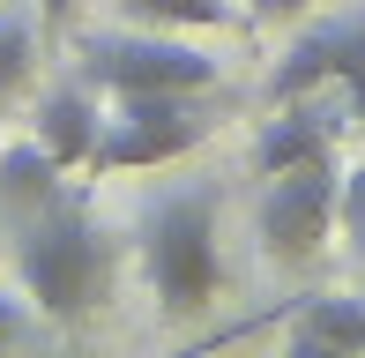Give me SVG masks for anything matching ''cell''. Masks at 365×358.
I'll return each instance as SVG.
<instances>
[{"label":"cell","instance_id":"obj_17","mask_svg":"<svg viewBox=\"0 0 365 358\" xmlns=\"http://www.w3.org/2000/svg\"><path fill=\"white\" fill-rule=\"evenodd\" d=\"M351 239H358V254H365V232H351Z\"/></svg>","mask_w":365,"mask_h":358},{"label":"cell","instance_id":"obj_9","mask_svg":"<svg viewBox=\"0 0 365 358\" xmlns=\"http://www.w3.org/2000/svg\"><path fill=\"white\" fill-rule=\"evenodd\" d=\"M328 127H336L328 105H313V97L298 105V97H284V120H269V135H261V150H254L261 179L284 172V165H306V157H328Z\"/></svg>","mask_w":365,"mask_h":358},{"label":"cell","instance_id":"obj_6","mask_svg":"<svg viewBox=\"0 0 365 358\" xmlns=\"http://www.w3.org/2000/svg\"><path fill=\"white\" fill-rule=\"evenodd\" d=\"M321 83H343V120L365 127V23H328V30H313V38H298L291 60L276 68L269 97L284 105V97H306Z\"/></svg>","mask_w":365,"mask_h":358},{"label":"cell","instance_id":"obj_15","mask_svg":"<svg viewBox=\"0 0 365 358\" xmlns=\"http://www.w3.org/2000/svg\"><path fill=\"white\" fill-rule=\"evenodd\" d=\"M306 0H254V15H298Z\"/></svg>","mask_w":365,"mask_h":358},{"label":"cell","instance_id":"obj_16","mask_svg":"<svg viewBox=\"0 0 365 358\" xmlns=\"http://www.w3.org/2000/svg\"><path fill=\"white\" fill-rule=\"evenodd\" d=\"M38 8H45V15H68V0H38Z\"/></svg>","mask_w":365,"mask_h":358},{"label":"cell","instance_id":"obj_11","mask_svg":"<svg viewBox=\"0 0 365 358\" xmlns=\"http://www.w3.org/2000/svg\"><path fill=\"white\" fill-rule=\"evenodd\" d=\"M142 30H231V0H120Z\"/></svg>","mask_w":365,"mask_h":358},{"label":"cell","instance_id":"obj_4","mask_svg":"<svg viewBox=\"0 0 365 358\" xmlns=\"http://www.w3.org/2000/svg\"><path fill=\"white\" fill-rule=\"evenodd\" d=\"M202 135H209V120L187 97H120L97 120V142H90V165L82 172H149V165L187 157Z\"/></svg>","mask_w":365,"mask_h":358},{"label":"cell","instance_id":"obj_5","mask_svg":"<svg viewBox=\"0 0 365 358\" xmlns=\"http://www.w3.org/2000/svg\"><path fill=\"white\" fill-rule=\"evenodd\" d=\"M254 224H261L269 262H306V254H321V239L336 232V165H328V157H306V165L269 172V194H261Z\"/></svg>","mask_w":365,"mask_h":358},{"label":"cell","instance_id":"obj_14","mask_svg":"<svg viewBox=\"0 0 365 358\" xmlns=\"http://www.w3.org/2000/svg\"><path fill=\"white\" fill-rule=\"evenodd\" d=\"M15 336H23V306L0 291V344H15Z\"/></svg>","mask_w":365,"mask_h":358},{"label":"cell","instance_id":"obj_10","mask_svg":"<svg viewBox=\"0 0 365 358\" xmlns=\"http://www.w3.org/2000/svg\"><path fill=\"white\" fill-rule=\"evenodd\" d=\"M298 351H365V299H306L298 314Z\"/></svg>","mask_w":365,"mask_h":358},{"label":"cell","instance_id":"obj_3","mask_svg":"<svg viewBox=\"0 0 365 358\" xmlns=\"http://www.w3.org/2000/svg\"><path fill=\"white\" fill-rule=\"evenodd\" d=\"M75 53L82 75L112 97H202L224 75L202 45H187V30H90Z\"/></svg>","mask_w":365,"mask_h":358},{"label":"cell","instance_id":"obj_13","mask_svg":"<svg viewBox=\"0 0 365 358\" xmlns=\"http://www.w3.org/2000/svg\"><path fill=\"white\" fill-rule=\"evenodd\" d=\"M336 224H351V232H365V165L336 172Z\"/></svg>","mask_w":365,"mask_h":358},{"label":"cell","instance_id":"obj_12","mask_svg":"<svg viewBox=\"0 0 365 358\" xmlns=\"http://www.w3.org/2000/svg\"><path fill=\"white\" fill-rule=\"evenodd\" d=\"M30 68H38V38H30V23L0 15V97L23 90V83H30Z\"/></svg>","mask_w":365,"mask_h":358},{"label":"cell","instance_id":"obj_2","mask_svg":"<svg viewBox=\"0 0 365 358\" xmlns=\"http://www.w3.org/2000/svg\"><path fill=\"white\" fill-rule=\"evenodd\" d=\"M142 276L164 314H194L217 299L224 262H217V194H164L142 217Z\"/></svg>","mask_w":365,"mask_h":358},{"label":"cell","instance_id":"obj_8","mask_svg":"<svg viewBox=\"0 0 365 358\" xmlns=\"http://www.w3.org/2000/svg\"><path fill=\"white\" fill-rule=\"evenodd\" d=\"M97 120H105V112L90 105V90H53V97L38 105V135H30V142H38L60 172H75V165H90Z\"/></svg>","mask_w":365,"mask_h":358},{"label":"cell","instance_id":"obj_1","mask_svg":"<svg viewBox=\"0 0 365 358\" xmlns=\"http://www.w3.org/2000/svg\"><path fill=\"white\" fill-rule=\"evenodd\" d=\"M15 276H23V299L53 321H82L112 284V254H105V232H97L82 209H68L60 194L53 209H38L30 224H15Z\"/></svg>","mask_w":365,"mask_h":358},{"label":"cell","instance_id":"obj_7","mask_svg":"<svg viewBox=\"0 0 365 358\" xmlns=\"http://www.w3.org/2000/svg\"><path fill=\"white\" fill-rule=\"evenodd\" d=\"M60 194H68V172H60L38 142L0 150V217H8V232H15V224H30L38 209H53Z\"/></svg>","mask_w":365,"mask_h":358}]
</instances>
